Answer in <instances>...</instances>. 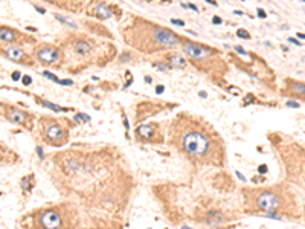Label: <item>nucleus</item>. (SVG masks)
I'll return each instance as SVG.
<instances>
[{
	"label": "nucleus",
	"mask_w": 305,
	"mask_h": 229,
	"mask_svg": "<svg viewBox=\"0 0 305 229\" xmlns=\"http://www.w3.org/2000/svg\"><path fill=\"white\" fill-rule=\"evenodd\" d=\"M171 23H172V24H178V26H185V21H182V20H177V18H172V20H171Z\"/></svg>",
	"instance_id": "23"
},
{
	"label": "nucleus",
	"mask_w": 305,
	"mask_h": 229,
	"mask_svg": "<svg viewBox=\"0 0 305 229\" xmlns=\"http://www.w3.org/2000/svg\"><path fill=\"white\" fill-rule=\"evenodd\" d=\"M258 15H259V17H266V12H264L261 8H258Z\"/></svg>",
	"instance_id": "32"
},
{
	"label": "nucleus",
	"mask_w": 305,
	"mask_h": 229,
	"mask_svg": "<svg viewBox=\"0 0 305 229\" xmlns=\"http://www.w3.org/2000/svg\"><path fill=\"white\" fill-rule=\"evenodd\" d=\"M43 75H44V77H46V78H49V80H52V81H58V80H57V77H55V75H53V73H50V72H47V70H44V72H43Z\"/></svg>",
	"instance_id": "20"
},
{
	"label": "nucleus",
	"mask_w": 305,
	"mask_h": 229,
	"mask_svg": "<svg viewBox=\"0 0 305 229\" xmlns=\"http://www.w3.org/2000/svg\"><path fill=\"white\" fill-rule=\"evenodd\" d=\"M224 222V214L218 209H214V211H209L208 216H206V223L208 225H220Z\"/></svg>",
	"instance_id": "7"
},
{
	"label": "nucleus",
	"mask_w": 305,
	"mask_h": 229,
	"mask_svg": "<svg viewBox=\"0 0 305 229\" xmlns=\"http://www.w3.org/2000/svg\"><path fill=\"white\" fill-rule=\"evenodd\" d=\"M288 40H290V41H292L293 44H296V46H301V43H299L298 40H295V38H288Z\"/></svg>",
	"instance_id": "35"
},
{
	"label": "nucleus",
	"mask_w": 305,
	"mask_h": 229,
	"mask_svg": "<svg viewBox=\"0 0 305 229\" xmlns=\"http://www.w3.org/2000/svg\"><path fill=\"white\" fill-rule=\"evenodd\" d=\"M237 35L241 37V38H246V40L250 38V34H249L247 31H244V29H238V31H237Z\"/></svg>",
	"instance_id": "19"
},
{
	"label": "nucleus",
	"mask_w": 305,
	"mask_h": 229,
	"mask_svg": "<svg viewBox=\"0 0 305 229\" xmlns=\"http://www.w3.org/2000/svg\"><path fill=\"white\" fill-rule=\"evenodd\" d=\"M37 55H38V60L41 63H44V64H55L60 60L58 49L52 47V46H41L37 51Z\"/></svg>",
	"instance_id": "5"
},
{
	"label": "nucleus",
	"mask_w": 305,
	"mask_h": 229,
	"mask_svg": "<svg viewBox=\"0 0 305 229\" xmlns=\"http://www.w3.org/2000/svg\"><path fill=\"white\" fill-rule=\"evenodd\" d=\"M40 222H41V226L44 229H60L63 225L61 216L57 209H46L41 214Z\"/></svg>",
	"instance_id": "4"
},
{
	"label": "nucleus",
	"mask_w": 305,
	"mask_h": 229,
	"mask_svg": "<svg viewBox=\"0 0 305 229\" xmlns=\"http://www.w3.org/2000/svg\"><path fill=\"white\" fill-rule=\"evenodd\" d=\"M6 55H8V58H11L14 61H18V60L23 58V51L20 47H8L6 49Z\"/></svg>",
	"instance_id": "14"
},
{
	"label": "nucleus",
	"mask_w": 305,
	"mask_h": 229,
	"mask_svg": "<svg viewBox=\"0 0 305 229\" xmlns=\"http://www.w3.org/2000/svg\"><path fill=\"white\" fill-rule=\"evenodd\" d=\"M287 106H288V107H295V109H298V107H299V104H298V103H293V101H288V103H287Z\"/></svg>",
	"instance_id": "28"
},
{
	"label": "nucleus",
	"mask_w": 305,
	"mask_h": 229,
	"mask_svg": "<svg viewBox=\"0 0 305 229\" xmlns=\"http://www.w3.org/2000/svg\"><path fill=\"white\" fill-rule=\"evenodd\" d=\"M185 54L189 58H192V60H203V58L212 55L214 51L211 47H206V46H201L198 43L189 41V43H185Z\"/></svg>",
	"instance_id": "3"
},
{
	"label": "nucleus",
	"mask_w": 305,
	"mask_h": 229,
	"mask_svg": "<svg viewBox=\"0 0 305 229\" xmlns=\"http://www.w3.org/2000/svg\"><path fill=\"white\" fill-rule=\"evenodd\" d=\"M95 12H96L99 17H104V18L112 17V9H110L105 3H98L96 8H95Z\"/></svg>",
	"instance_id": "12"
},
{
	"label": "nucleus",
	"mask_w": 305,
	"mask_h": 229,
	"mask_svg": "<svg viewBox=\"0 0 305 229\" xmlns=\"http://www.w3.org/2000/svg\"><path fill=\"white\" fill-rule=\"evenodd\" d=\"M20 77H21V73H20V72H14V73H12V80H14V81L20 80Z\"/></svg>",
	"instance_id": "27"
},
{
	"label": "nucleus",
	"mask_w": 305,
	"mask_h": 229,
	"mask_svg": "<svg viewBox=\"0 0 305 229\" xmlns=\"http://www.w3.org/2000/svg\"><path fill=\"white\" fill-rule=\"evenodd\" d=\"M182 229H192V228H188V226H183Z\"/></svg>",
	"instance_id": "40"
},
{
	"label": "nucleus",
	"mask_w": 305,
	"mask_h": 229,
	"mask_svg": "<svg viewBox=\"0 0 305 229\" xmlns=\"http://www.w3.org/2000/svg\"><path fill=\"white\" fill-rule=\"evenodd\" d=\"M75 121H76V122H79V121H86V122H89V121H90V116L83 114V113H78L76 116H75Z\"/></svg>",
	"instance_id": "18"
},
{
	"label": "nucleus",
	"mask_w": 305,
	"mask_h": 229,
	"mask_svg": "<svg viewBox=\"0 0 305 229\" xmlns=\"http://www.w3.org/2000/svg\"><path fill=\"white\" fill-rule=\"evenodd\" d=\"M154 66H156V67H157V69H160V70H163V72H165V70H168V69H169V67H168V66H166V64H160V63H154Z\"/></svg>",
	"instance_id": "21"
},
{
	"label": "nucleus",
	"mask_w": 305,
	"mask_h": 229,
	"mask_svg": "<svg viewBox=\"0 0 305 229\" xmlns=\"http://www.w3.org/2000/svg\"><path fill=\"white\" fill-rule=\"evenodd\" d=\"M235 51H237V52H240L241 55H247V54H246V51H244L241 46H235Z\"/></svg>",
	"instance_id": "24"
},
{
	"label": "nucleus",
	"mask_w": 305,
	"mask_h": 229,
	"mask_svg": "<svg viewBox=\"0 0 305 229\" xmlns=\"http://www.w3.org/2000/svg\"><path fill=\"white\" fill-rule=\"evenodd\" d=\"M60 84H63V86H72L73 84V81L72 80H61V81H58Z\"/></svg>",
	"instance_id": "22"
},
{
	"label": "nucleus",
	"mask_w": 305,
	"mask_h": 229,
	"mask_svg": "<svg viewBox=\"0 0 305 229\" xmlns=\"http://www.w3.org/2000/svg\"><path fill=\"white\" fill-rule=\"evenodd\" d=\"M136 133H138L139 137L142 136V137H145V139H150L152 134H154V128H152V125H150V124H145V125L138 127Z\"/></svg>",
	"instance_id": "11"
},
{
	"label": "nucleus",
	"mask_w": 305,
	"mask_h": 229,
	"mask_svg": "<svg viewBox=\"0 0 305 229\" xmlns=\"http://www.w3.org/2000/svg\"><path fill=\"white\" fill-rule=\"evenodd\" d=\"M156 92H157V93H162V92H163V86H157Z\"/></svg>",
	"instance_id": "36"
},
{
	"label": "nucleus",
	"mask_w": 305,
	"mask_h": 229,
	"mask_svg": "<svg viewBox=\"0 0 305 229\" xmlns=\"http://www.w3.org/2000/svg\"><path fill=\"white\" fill-rule=\"evenodd\" d=\"M75 51H76L79 55H86V54H89V52L92 51V46H90V43L86 41V40H78V41L75 43Z\"/></svg>",
	"instance_id": "10"
},
{
	"label": "nucleus",
	"mask_w": 305,
	"mask_h": 229,
	"mask_svg": "<svg viewBox=\"0 0 305 229\" xmlns=\"http://www.w3.org/2000/svg\"><path fill=\"white\" fill-rule=\"evenodd\" d=\"M46 139L52 144H57V145H61V142L66 139V133L64 130L61 128V125H58L57 122L55 124H50L47 128H46Z\"/></svg>",
	"instance_id": "6"
},
{
	"label": "nucleus",
	"mask_w": 305,
	"mask_h": 229,
	"mask_svg": "<svg viewBox=\"0 0 305 229\" xmlns=\"http://www.w3.org/2000/svg\"><path fill=\"white\" fill-rule=\"evenodd\" d=\"M183 6H185V8H189V9H192V11H198L197 6H195V5H191V3H189V5H183Z\"/></svg>",
	"instance_id": "30"
},
{
	"label": "nucleus",
	"mask_w": 305,
	"mask_h": 229,
	"mask_svg": "<svg viewBox=\"0 0 305 229\" xmlns=\"http://www.w3.org/2000/svg\"><path fill=\"white\" fill-rule=\"evenodd\" d=\"M168 63L172 66V67H185L186 66V61H185V58H182L180 55H177V54H172V55H169L168 57Z\"/></svg>",
	"instance_id": "13"
},
{
	"label": "nucleus",
	"mask_w": 305,
	"mask_h": 229,
	"mask_svg": "<svg viewBox=\"0 0 305 229\" xmlns=\"http://www.w3.org/2000/svg\"><path fill=\"white\" fill-rule=\"evenodd\" d=\"M35 9L38 11V12H41V14H44V9L41 8V6H35Z\"/></svg>",
	"instance_id": "37"
},
{
	"label": "nucleus",
	"mask_w": 305,
	"mask_h": 229,
	"mask_svg": "<svg viewBox=\"0 0 305 229\" xmlns=\"http://www.w3.org/2000/svg\"><path fill=\"white\" fill-rule=\"evenodd\" d=\"M256 206L264 212H275L281 206V199L272 191H263L256 197Z\"/></svg>",
	"instance_id": "2"
},
{
	"label": "nucleus",
	"mask_w": 305,
	"mask_h": 229,
	"mask_svg": "<svg viewBox=\"0 0 305 229\" xmlns=\"http://www.w3.org/2000/svg\"><path fill=\"white\" fill-rule=\"evenodd\" d=\"M180 144H182V150L188 156L198 159V160L206 159L214 150V142H212L211 136H208L204 131H201L197 127L185 130L182 133Z\"/></svg>",
	"instance_id": "1"
},
{
	"label": "nucleus",
	"mask_w": 305,
	"mask_h": 229,
	"mask_svg": "<svg viewBox=\"0 0 305 229\" xmlns=\"http://www.w3.org/2000/svg\"><path fill=\"white\" fill-rule=\"evenodd\" d=\"M198 95H200V96H201V98H206V96H208V95H206V92H200V93H198Z\"/></svg>",
	"instance_id": "38"
},
{
	"label": "nucleus",
	"mask_w": 305,
	"mask_h": 229,
	"mask_svg": "<svg viewBox=\"0 0 305 229\" xmlns=\"http://www.w3.org/2000/svg\"><path fill=\"white\" fill-rule=\"evenodd\" d=\"M55 17H57L58 20H61L63 23H67V24H69L70 28H76V24H75L73 21H70L69 18H66V17H63V15H60V14H55Z\"/></svg>",
	"instance_id": "17"
},
{
	"label": "nucleus",
	"mask_w": 305,
	"mask_h": 229,
	"mask_svg": "<svg viewBox=\"0 0 305 229\" xmlns=\"http://www.w3.org/2000/svg\"><path fill=\"white\" fill-rule=\"evenodd\" d=\"M37 153H38V156H40V159H43V157H44V153H43V150H41V147H37Z\"/></svg>",
	"instance_id": "29"
},
{
	"label": "nucleus",
	"mask_w": 305,
	"mask_h": 229,
	"mask_svg": "<svg viewBox=\"0 0 305 229\" xmlns=\"http://www.w3.org/2000/svg\"><path fill=\"white\" fill-rule=\"evenodd\" d=\"M298 37H299V38H305V34H301V32H298Z\"/></svg>",
	"instance_id": "39"
},
{
	"label": "nucleus",
	"mask_w": 305,
	"mask_h": 229,
	"mask_svg": "<svg viewBox=\"0 0 305 229\" xmlns=\"http://www.w3.org/2000/svg\"><path fill=\"white\" fill-rule=\"evenodd\" d=\"M258 171L263 174V173H266V171H267V167H266V165H261V167L258 168Z\"/></svg>",
	"instance_id": "31"
},
{
	"label": "nucleus",
	"mask_w": 305,
	"mask_h": 229,
	"mask_svg": "<svg viewBox=\"0 0 305 229\" xmlns=\"http://www.w3.org/2000/svg\"><path fill=\"white\" fill-rule=\"evenodd\" d=\"M212 21H214V23H217V24H220V23H221V18H220V17H214V18H212Z\"/></svg>",
	"instance_id": "33"
},
{
	"label": "nucleus",
	"mask_w": 305,
	"mask_h": 229,
	"mask_svg": "<svg viewBox=\"0 0 305 229\" xmlns=\"http://www.w3.org/2000/svg\"><path fill=\"white\" fill-rule=\"evenodd\" d=\"M41 104H43L44 107L50 109V110H55V112H64V109L60 107V106H57V104H52V103H47V101H41Z\"/></svg>",
	"instance_id": "15"
},
{
	"label": "nucleus",
	"mask_w": 305,
	"mask_h": 229,
	"mask_svg": "<svg viewBox=\"0 0 305 229\" xmlns=\"http://www.w3.org/2000/svg\"><path fill=\"white\" fill-rule=\"evenodd\" d=\"M130 58H131V57H130V55H128V54H124V55H122V57H121V58H119V61H121V63H124V61H125V60H130Z\"/></svg>",
	"instance_id": "26"
},
{
	"label": "nucleus",
	"mask_w": 305,
	"mask_h": 229,
	"mask_svg": "<svg viewBox=\"0 0 305 229\" xmlns=\"http://www.w3.org/2000/svg\"><path fill=\"white\" fill-rule=\"evenodd\" d=\"M31 83H32L31 77H23V84H24V86H28V84H31Z\"/></svg>",
	"instance_id": "25"
},
{
	"label": "nucleus",
	"mask_w": 305,
	"mask_h": 229,
	"mask_svg": "<svg viewBox=\"0 0 305 229\" xmlns=\"http://www.w3.org/2000/svg\"><path fill=\"white\" fill-rule=\"evenodd\" d=\"M8 118L14 122V124H23L26 119H28V114L21 110H17V109H9L8 110Z\"/></svg>",
	"instance_id": "8"
},
{
	"label": "nucleus",
	"mask_w": 305,
	"mask_h": 229,
	"mask_svg": "<svg viewBox=\"0 0 305 229\" xmlns=\"http://www.w3.org/2000/svg\"><path fill=\"white\" fill-rule=\"evenodd\" d=\"M237 177H238V179H240L241 182H246V179H244V176H243L241 173H237Z\"/></svg>",
	"instance_id": "34"
},
{
	"label": "nucleus",
	"mask_w": 305,
	"mask_h": 229,
	"mask_svg": "<svg viewBox=\"0 0 305 229\" xmlns=\"http://www.w3.org/2000/svg\"><path fill=\"white\" fill-rule=\"evenodd\" d=\"M0 40L2 41H15L17 40V34L14 31H11L9 28H0Z\"/></svg>",
	"instance_id": "9"
},
{
	"label": "nucleus",
	"mask_w": 305,
	"mask_h": 229,
	"mask_svg": "<svg viewBox=\"0 0 305 229\" xmlns=\"http://www.w3.org/2000/svg\"><path fill=\"white\" fill-rule=\"evenodd\" d=\"M293 90L299 95H305V86L304 84H299V83H293Z\"/></svg>",
	"instance_id": "16"
}]
</instances>
